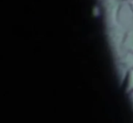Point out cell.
Here are the masks:
<instances>
[{
  "mask_svg": "<svg viewBox=\"0 0 133 123\" xmlns=\"http://www.w3.org/2000/svg\"><path fill=\"white\" fill-rule=\"evenodd\" d=\"M119 1H123V0H119ZM128 1H130V0H128Z\"/></svg>",
  "mask_w": 133,
  "mask_h": 123,
  "instance_id": "cell-5",
  "label": "cell"
},
{
  "mask_svg": "<svg viewBox=\"0 0 133 123\" xmlns=\"http://www.w3.org/2000/svg\"><path fill=\"white\" fill-rule=\"evenodd\" d=\"M126 91L127 93H131L133 91V68L129 70L127 75V84H126Z\"/></svg>",
  "mask_w": 133,
  "mask_h": 123,
  "instance_id": "cell-2",
  "label": "cell"
},
{
  "mask_svg": "<svg viewBox=\"0 0 133 123\" xmlns=\"http://www.w3.org/2000/svg\"><path fill=\"white\" fill-rule=\"evenodd\" d=\"M122 46L129 53H133V28L130 29L124 37L122 41Z\"/></svg>",
  "mask_w": 133,
  "mask_h": 123,
  "instance_id": "cell-1",
  "label": "cell"
},
{
  "mask_svg": "<svg viewBox=\"0 0 133 123\" xmlns=\"http://www.w3.org/2000/svg\"><path fill=\"white\" fill-rule=\"evenodd\" d=\"M129 94H130V99H131V102H132V105H133V91Z\"/></svg>",
  "mask_w": 133,
  "mask_h": 123,
  "instance_id": "cell-4",
  "label": "cell"
},
{
  "mask_svg": "<svg viewBox=\"0 0 133 123\" xmlns=\"http://www.w3.org/2000/svg\"><path fill=\"white\" fill-rule=\"evenodd\" d=\"M129 6H130L131 10L133 11V0H130V1H129Z\"/></svg>",
  "mask_w": 133,
  "mask_h": 123,
  "instance_id": "cell-3",
  "label": "cell"
}]
</instances>
